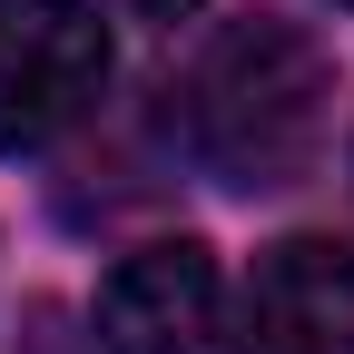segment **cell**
Returning <instances> with one entry per match:
<instances>
[{"label": "cell", "mask_w": 354, "mask_h": 354, "mask_svg": "<svg viewBox=\"0 0 354 354\" xmlns=\"http://www.w3.org/2000/svg\"><path fill=\"white\" fill-rule=\"evenodd\" d=\"M325 118H335V59L286 10L207 20L167 79V138L236 197L295 187L325 158Z\"/></svg>", "instance_id": "1"}, {"label": "cell", "mask_w": 354, "mask_h": 354, "mask_svg": "<svg viewBox=\"0 0 354 354\" xmlns=\"http://www.w3.org/2000/svg\"><path fill=\"white\" fill-rule=\"evenodd\" d=\"M109 20L88 0H0V158H39L99 109Z\"/></svg>", "instance_id": "2"}, {"label": "cell", "mask_w": 354, "mask_h": 354, "mask_svg": "<svg viewBox=\"0 0 354 354\" xmlns=\"http://www.w3.org/2000/svg\"><path fill=\"white\" fill-rule=\"evenodd\" d=\"M99 354H236L216 256L197 236H158L118 256L99 286Z\"/></svg>", "instance_id": "3"}, {"label": "cell", "mask_w": 354, "mask_h": 354, "mask_svg": "<svg viewBox=\"0 0 354 354\" xmlns=\"http://www.w3.org/2000/svg\"><path fill=\"white\" fill-rule=\"evenodd\" d=\"M246 354H354V246L276 236L246 276Z\"/></svg>", "instance_id": "4"}, {"label": "cell", "mask_w": 354, "mask_h": 354, "mask_svg": "<svg viewBox=\"0 0 354 354\" xmlns=\"http://www.w3.org/2000/svg\"><path fill=\"white\" fill-rule=\"evenodd\" d=\"M118 10H138V20H197L207 0H118Z\"/></svg>", "instance_id": "5"}, {"label": "cell", "mask_w": 354, "mask_h": 354, "mask_svg": "<svg viewBox=\"0 0 354 354\" xmlns=\"http://www.w3.org/2000/svg\"><path fill=\"white\" fill-rule=\"evenodd\" d=\"M344 10H354V0H344Z\"/></svg>", "instance_id": "6"}]
</instances>
